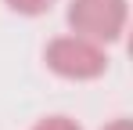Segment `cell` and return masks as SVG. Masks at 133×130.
Listing matches in <instances>:
<instances>
[{
    "instance_id": "6da1fadb",
    "label": "cell",
    "mask_w": 133,
    "mask_h": 130,
    "mask_svg": "<svg viewBox=\"0 0 133 130\" xmlns=\"http://www.w3.org/2000/svg\"><path fill=\"white\" fill-rule=\"evenodd\" d=\"M43 62L50 72H58L61 80H97L104 76L108 69V54H104V43L87 40L79 33H68V36H54L43 51Z\"/></svg>"
},
{
    "instance_id": "7a4b0ae2",
    "label": "cell",
    "mask_w": 133,
    "mask_h": 130,
    "mask_svg": "<svg viewBox=\"0 0 133 130\" xmlns=\"http://www.w3.org/2000/svg\"><path fill=\"white\" fill-rule=\"evenodd\" d=\"M126 18H130L126 0H72L68 4L72 33L97 43H115L126 33Z\"/></svg>"
},
{
    "instance_id": "3957f363",
    "label": "cell",
    "mask_w": 133,
    "mask_h": 130,
    "mask_svg": "<svg viewBox=\"0 0 133 130\" xmlns=\"http://www.w3.org/2000/svg\"><path fill=\"white\" fill-rule=\"evenodd\" d=\"M4 4L18 15H43V11H50L54 0H4Z\"/></svg>"
},
{
    "instance_id": "277c9868",
    "label": "cell",
    "mask_w": 133,
    "mask_h": 130,
    "mask_svg": "<svg viewBox=\"0 0 133 130\" xmlns=\"http://www.w3.org/2000/svg\"><path fill=\"white\" fill-rule=\"evenodd\" d=\"M32 130H83L76 119H68V116H47V119H40Z\"/></svg>"
},
{
    "instance_id": "5b68a950",
    "label": "cell",
    "mask_w": 133,
    "mask_h": 130,
    "mask_svg": "<svg viewBox=\"0 0 133 130\" xmlns=\"http://www.w3.org/2000/svg\"><path fill=\"white\" fill-rule=\"evenodd\" d=\"M104 130H133V127H130V119H111Z\"/></svg>"
}]
</instances>
